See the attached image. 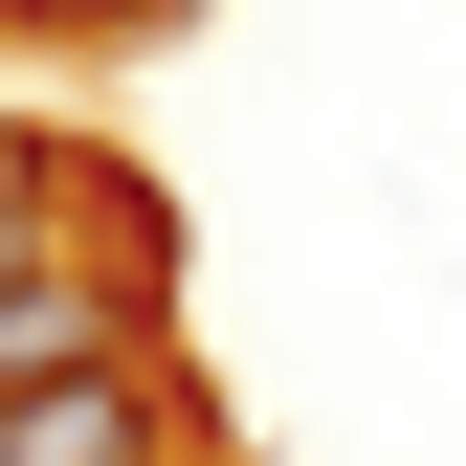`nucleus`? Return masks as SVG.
Masks as SVG:
<instances>
[{"mask_svg":"<svg viewBox=\"0 0 466 466\" xmlns=\"http://www.w3.org/2000/svg\"><path fill=\"white\" fill-rule=\"evenodd\" d=\"M0 466H178V378L111 333V356H67L45 400H0Z\"/></svg>","mask_w":466,"mask_h":466,"instance_id":"obj_1","label":"nucleus"},{"mask_svg":"<svg viewBox=\"0 0 466 466\" xmlns=\"http://www.w3.org/2000/svg\"><path fill=\"white\" fill-rule=\"evenodd\" d=\"M111 333H134L111 289H67V267H0V400H45L67 356H111Z\"/></svg>","mask_w":466,"mask_h":466,"instance_id":"obj_2","label":"nucleus"},{"mask_svg":"<svg viewBox=\"0 0 466 466\" xmlns=\"http://www.w3.org/2000/svg\"><path fill=\"white\" fill-rule=\"evenodd\" d=\"M0 267H45V134H0Z\"/></svg>","mask_w":466,"mask_h":466,"instance_id":"obj_3","label":"nucleus"},{"mask_svg":"<svg viewBox=\"0 0 466 466\" xmlns=\"http://www.w3.org/2000/svg\"><path fill=\"white\" fill-rule=\"evenodd\" d=\"M67 23H156V0H67Z\"/></svg>","mask_w":466,"mask_h":466,"instance_id":"obj_4","label":"nucleus"}]
</instances>
